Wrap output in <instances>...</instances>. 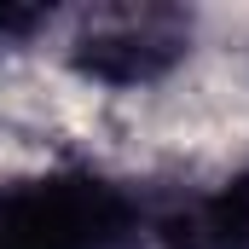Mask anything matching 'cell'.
Masks as SVG:
<instances>
[{
  "label": "cell",
  "instance_id": "6da1fadb",
  "mask_svg": "<svg viewBox=\"0 0 249 249\" xmlns=\"http://www.w3.org/2000/svg\"><path fill=\"white\" fill-rule=\"evenodd\" d=\"M151 209L93 168L0 174V249H139Z\"/></svg>",
  "mask_w": 249,
  "mask_h": 249
},
{
  "label": "cell",
  "instance_id": "7a4b0ae2",
  "mask_svg": "<svg viewBox=\"0 0 249 249\" xmlns=\"http://www.w3.org/2000/svg\"><path fill=\"white\" fill-rule=\"evenodd\" d=\"M197 41V18L168 0H105L75 12L64 58L75 75L99 87H151L174 64H186Z\"/></svg>",
  "mask_w": 249,
  "mask_h": 249
},
{
  "label": "cell",
  "instance_id": "3957f363",
  "mask_svg": "<svg viewBox=\"0 0 249 249\" xmlns=\"http://www.w3.org/2000/svg\"><path fill=\"white\" fill-rule=\"evenodd\" d=\"M151 238L162 249H249V168L209 197L151 209Z\"/></svg>",
  "mask_w": 249,
  "mask_h": 249
},
{
  "label": "cell",
  "instance_id": "277c9868",
  "mask_svg": "<svg viewBox=\"0 0 249 249\" xmlns=\"http://www.w3.org/2000/svg\"><path fill=\"white\" fill-rule=\"evenodd\" d=\"M53 23V6H0V41H29Z\"/></svg>",
  "mask_w": 249,
  "mask_h": 249
}]
</instances>
